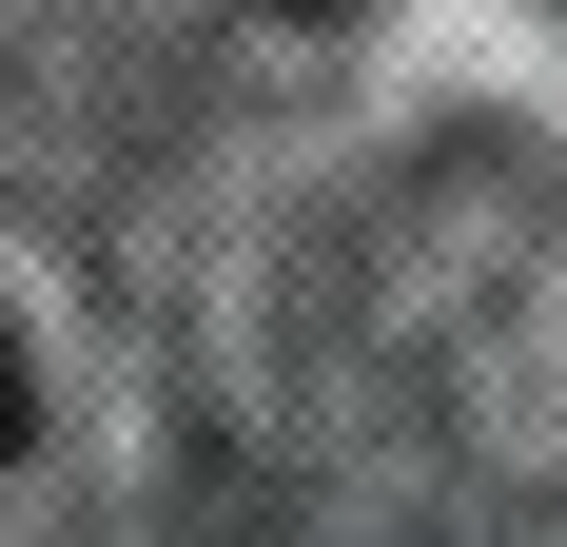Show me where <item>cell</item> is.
Instances as JSON below:
<instances>
[{"label":"cell","instance_id":"obj_1","mask_svg":"<svg viewBox=\"0 0 567 547\" xmlns=\"http://www.w3.org/2000/svg\"><path fill=\"white\" fill-rule=\"evenodd\" d=\"M0 450H20V352H0Z\"/></svg>","mask_w":567,"mask_h":547},{"label":"cell","instance_id":"obj_2","mask_svg":"<svg viewBox=\"0 0 567 547\" xmlns=\"http://www.w3.org/2000/svg\"><path fill=\"white\" fill-rule=\"evenodd\" d=\"M275 20H333V0H275Z\"/></svg>","mask_w":567,"mask_h":547}]
</instances>
